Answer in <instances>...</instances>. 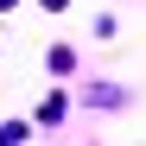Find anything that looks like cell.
Returning <instances> with one entry per match:
<instances>
[{
	"label": "cell",
	"instance_id": "3",
	"mask_svg": "<svg viewBox=\"0 0 146 146\" xmlns=\"http://www.w3.org/2000/svg\"><path fill=\"white\" fill-rule=\"evenodd\" d=\"M38 7H44V13H64V7H70V0H38Z\"/></svg>",
	"mask_w": 146,
	"mask_h": 146
},
{
	"label": "cell",
	"instance_id": "1",
	"mask_svg": "<svg viewBox=\"0 0 146 146\" xmlns=\"http://www.w3.org/2000/svg\"><path fill=\"white\" fill-rule=\"evenodd\" d=\"M64 108H70L64 95H44V102H38V121H44V127H57V121H64Z\"/></svg>",
	"mask_w": 146,
	"mask_h": 146
},
{
	"label": "cell",
	"instance_id": "2",
	"mask_svg": "<svg viewBox=\"0 0 146 146\" xmlns=\"http://www.w3.org/2000/svg\"><path fill=\"white\" fill-rule=\"evenodd\" d=\"M70 64H76V51H70V44H51V51H44V70H57V76H64Z\"/></svg>",
	"mask_w": 146,
	"mask_h": 146
},
{
	"label": "cell",
	"instance_id": "4",
	"mask_svg": "<svg viewBox=\"0 0 146 146\" xmlns=\"http://www.w3.org/2000/svg\"><path fill=\"white\" fill-rule=\"evenodd\" d=\"M7 7H13V0H0V13H7Z\"/></svg>",
	"mask_w": 146,
	"mask_h": 146
}]
</instances>
